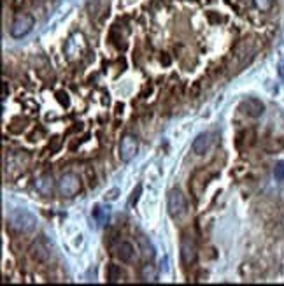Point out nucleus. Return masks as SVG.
<instances>
[{"label": "nucleus", "instance_id": "5701e85b", "mask_svg": "<svg viewBox=\"0 0 284 286\" xmlns=\"http://www.w3.org/2000/svg\"><path fill=\"white\" fill-rule=\"evenodd\" d=\"M7 95H9V83L7 81H4L2 83V98H7Z\"/></svg>", "mask_w": 284, "mask_h": 286}, {"label": "nucleus", "instance_id": "ddd939ff", "mask_svg": "<svg viewBox=\"0 0 284 286\" xmlns=\"http://www.w3.org/2000/svg\"><path fill=\"white\" fill-rule=\"evenodd\" d=\"M53 178L51 176H43V178H39L37 181H35V190H37L39 193L44 195V197H47V195L53 193Z\"/></svg>", "mask_w": 284, "mask_h": 286}, {"label": "nucleus", "instance_id": "f3484780", "mask_svg": "<svg viewBox=\"0 0 284 286\" xmlns=\"http://www.w3.org/2000/svg\"><path fill=\"white\" fill-rule=\"evenodd\" d=\"M139 242H141V247H142V255L153 258V256H154V247L151 246L149 240L144 239V237H139Z\"/></svg>", "mask_w": 284, "mask_h": 286}, {"label": "nucleus", "instance_id": "412c9836", "mask_svg": "<svg viewBox=\"0 0 284 286\" xmlns=\"http://www.w3.org/2000/svg\"><path fill=\"white\" fill-rule=\"evenodd\" d=\"M118 197H119V190L112 188V190H109V191H105L104 200L105 202H114V200H118Z\"/></svg>", "mask_w": 284, "mask_h": 286}, {"label": "nucleus", "instance_id": "20e7f679", "mask_svg": "<svg viewBox=\"0 0 284 286\" xmlns=\"http://www.w3.org/2000/svg\"><path fill=\"white\" fill-rule=\"evenodd\" d=\"M58 190H60V193H62L63 197H74V195H77L81 191L79 176L72 174V172L63 174L62 179L58 181Z\"/></svg>", "mask_w": 284, "mask_h": 286}, {"label": "nucleus", "instance_id": "39448f33", "mask_svg": "<svg viewBox=\"0 0 284 286\" xmlns=\"http://www.w3.org/2000/svg\"><path fill=\"white\" fill-rule=\"evenodd\" d=\"M34 25H35L34 16L19 14L11 25V35L14 37V39H21V37H25V35L34 28Z\"/></svg>", "mask_w": 284, "mask_h": 286}, {"label": "nucleus", "instance_id": "4be33fe9", "mask_svg": "<svg viewBox=\"0 0 284 286\" xmlns=\"http://www.w3.org/2000/svg\"><path fill=\"white\" fill-rule=\"evenodd\" d=\"M277 72H279L281 79H283V81H284V58H283V60H279V63H277Z\"/></svg>", "mask_w": 284, "mask_h": 286}, {"label": "nucleus", "instance_id": "7ed1b4c3", "mask_svg": "<svg viewBox=\"0 0 284 286\" xmlns=\"http://www.w3.org/2000/svg\"><path fill=\"white\" fill-rule=\"evenodd\" d=\"M167 209H169V214L174 218V220H177V218L186 214L188 204H186L185 195L181 193L179 190H172L169 193V197H167Z\"/></svg>", "mask_w": 284, "mask_h": 286}, {"label": "nucleus", "instance_id": "1a4fd4ad", "mask_svg": "<svg viewBox=\"0 0 284 286\" xmlns=\"http://www.w3.org/2000/svg\"><path fill=\"white\" fill-rule=\"evenodd\" d=\"M196 255H198V253H196V244L193 242V239L183 237V240H181V260H183V263H185V265L195 263Z\"/></svg>", "mask_w": 284, "mask_h": 286}, {"label": "nucleus", "instance_id": "423d86ee", "mask_svg": "<svg viewBox=\"0 0 284 286\" xmlns=\"http://www.w3.org/2000/svg\"><path fill=\"white\" fill-rule=\"evenodd\" d=\"M139 151V143L134 136H125L119 143V158L123 162H130Z\"/></svg>", "mask_w": 284, "mask_h": 286}, {"label": "nucleus", "instance_id": "0eeeda50", "mask_svg": "<svg viewBox=\"0 0 284 286\" xmlns=\"http://www.w3.org/2000/svg\"><path fill=\"white\" fill-rule=\"evenodd\" d=\"M240 111H244L251 118H260L265 112V104L256 97H247L240 102Z\"/></svg>", "mask_w": 284, "mask_h": 286}, {"label": "nucleus", "instance_id": "2eb2a0df", "mask_svg": "<svg viewBox=\"0 0 284 286\" xmlns=\"http://www.w3.org/2000/svg\"><path fill=\"white\" fill-rule=\"evenodd\" d=\"M107 281L109 283H121V281H125V272L121 271V267L109 265V269H107Z\"/></svg>", "mask_w": 284, "mask_h": 286}, {"label": "nucleus", "instance_id": "6e6552de", "mask_svg": "<svg viewBox=\"0 0 284 286\" xmlns=\"http://www.w3.org/2000/svg\"><path fill=\"white\" fill-rule=\"evenodd\" d=\"M28 251H30V256L35 260V262H41V263L47 262V260H49V255H51L49 246H47L44 239L34 240V242L30 244V249H28Z\"/></svg>", "mask_w": 284, "mask_h": 286}, {"label": "nucleus", "instance_id": "6ab92c4d", "mask_svg": "<svg viewBox=\"0 0 284 286\" xmlns=\"http://www.w3.org/2000/svg\"><path fill=\"white\" fill-rule=\"evenodd\" d=\"M253 2H254V5H256L258 11L267 12V11H270V7H272L274 0H253Z\"/></svg>", "mask_w": 284, "mask_h": 286}, {"label": "nucleus", "instance_id": "aec40b11", "mask_svg": "<svg viewBox=\"0 0 284 286\" xmlns=\"http://www.w3.org/2000/svg\"><path fill=\"white\" fill-rule=\"evenodd\" d=\"M274 176H276L277 181L284 183V162H277L274 167Z\"/></svg>", "mask_w": 284, "mask_h": 286}, {"label": "nucleus", "instance_id": "9d476101", "mask_svg": "<svg viewBox=\"0 0 284 286\" xmlns=\"http://www.w3.org/2000/svg\"><path fill=\"white\" fill-rule=\"evenodd\" d=\"M85 49V37L81 34H74L69 41H67V46H65V53L70 60L77 58L81 51Z\"/></svg>", "mask_w": 284, "mask_h": 286}, {"label": "nucleus", "instance_id": "a211bd4d", "mask_svg": "<svg viewBox=\"0 0 284 286\" xmlns=\"http://www.w3.org/2000/svg\"><path fill=\"white\" fill-rule=\"evenodd\" d=\"M141 193H142V185H137V186H135L134 191H132V195H130V200H128V207H134V205L137 204L139 198H141Z\"/></svg>", "mask_w": 284, "mask_h": 286}, {"label": "nucleus", "instance_id": "f8f14e48", "mask_svg": "<svg viewBox=\"0 0 284 286\" xmlns=\"http://www.w3.org/2000/svg\"><path fill=\"white\" fill-rule=\"evenodd\" d=\"M116 256H118L119 260L123 263H128L134 260V255H135V249L134 246H132L130 242H119L118 246H116Z\"/></svg>", "mask_w": 284, "mask_h": 286}, {"label": "nucleus", "instance_id": "9b49d317", "mask_svg": "<svg viewBox=\"0 0 284 286\" xmlns=\"http://www.w3.org/2000/svg\"><path fill=\"white\" fill-rule=\"evenodd\" d=\"M211 136L209 134H200V136H196V139L193 141L191 144V149L195 155H205L209 151V147H211Z\"/></svg>", "mask_w": 284, "mask_h": 286}, {"label": "nucleus", "instance_id": "dca6fc26", "mask_svg": "<svg viewBox=\"0 0 284 286\" xmlns=\"http://www.w3.org/2000/svg\"><path fill=\"white\" fill-rule=\"evenodd\" d=\"M142 279L144 281H156V269H154V265H144V269H142Z\"/></svg>", "mask_w": 284, "mask_h": 286}, {"label": "nucleus", "instance_id": "f257e3e1", "mask_svg": "<svg viewBox=\"0 0 284 286\" xmlns=\"http://www.w3.org/2000/svg\"><path fill=\"white\" fill-rule=\"evenodd\" d=\"M7 223L16 232L28 234L34 232L35 227H37V218L27 209H12L11 213L7 214Z\"/></svg>", "mask_w": 284, "mask_h": 286}, {"label": "nucleus", "instance_id": "f03ea898", "mask_svg": "<svg viewBox=\"0 0 284 286\" xmlns=\"http://www.w3.org/2000/svg\"><path fill=\"white\" fill-rule=\"evenodd\" d=\"M254 51H256V48H254L253 41H251V39L242 41V43L238 44V46L235 48V51H234L235 69H237V70L244 69V67H246L247 63L251 62V58L254 56Z\"/></svg>", "mask_w": 284, "mask_h": 286}, {"label": "nucleus", "instance_id": "4468645a", "mask_svg": "<svg viewBox=\"0 0 284 286\" xmlns=\"http://www.w3.org/2000/svg\"><path fill=\"white\" fill-rule=\"evenodd\" d=\"M92 214H93V218H95V221H96V223L104 225V223H107L109 214H111V213H109V207H107V205L96 204L95 207H93Z\"/></svg>", "mask_w": 284, "mask_h": 286}]
</instances>
